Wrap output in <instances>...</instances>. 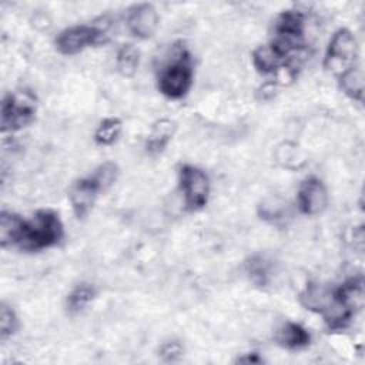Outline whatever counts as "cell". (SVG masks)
<instances>
[{
	"mask_svg": "<svg viewBox=\"0 0 365 365\" xmlns=\"http://www.w3.org/2000/svg\"><path fill=\"white\" fill-rule=\"evenodd\" d=\"M123 128V123L121 120L115 118V117H110L103 120L96 133H94V140L98 145H111L113 143L117 141L120 133Z\"/></svg>",
	"mask_w": 365,
	"mask_h": 365,
	"instance_id": "obj_18",
	"label": "cell"
},
{
	"mask_svg": "<svg viewBox=\"0 0 365 365\" xmlns=\"http://www.w3.org/2000/svg\"><path fill=\"white\" fill-rule=\"evenodd\" d=\"M287 60L281 58L271 46H259L252 53V64L261 74H277Z\"/></svg>",
	"mask_w": 365,
	"mask_h": 365,
	"instance_id": "obj_14",
	"label": "cell"
},
{
	"mask_svg": "<svg viewBox=\"0 0 365 365\" xmlns=\"http://www.w3.org/2000/svg\"><path fill=\"white\" fill-rule=\"evenodd\" d=\"M36 115V97L27 90L10 91L1 103V131H17L29 125Z\"/></svg>",
	"mask_w": 365,
	"mask_h": 365,
	"instance_id": "obj_4",
	"label": "cell"
},
{
	"mask_svg": "<svg viewBox=\"0 0 365 365\" xmlns=\"http://www.w3.org/2000/svg\"><path fill=\"white\" fill-rule=\"evenodd\" d=\"M238 362H245V364H259L262 362V359L257 355V354H248V356H242V358H238Z\"/></svg>",
	"mask_w": 365,
	"mask_h": 365,
	"instance_id": "obj_23",
	"label": "cell"
},
{
	"mask_svg": "<svg viewBox=\"0 0 365 365\" xmlns=\"http://www.w3.org/2000/svg\"><path fill=\"white\" fill-rule=\"evenodd\" d=\"M104 37V31L96 26L77 24L63 30L56 38L57 50L64 56H73L84 48L98 44Z\"/></svg>",
	"mask_w": 365,
	"mask_h": 365,
	"instance_id": "obj_7",
	"label": "cell"
},
{
	"mask_svg": "<svg viewBox=\"0 0 365 365\" xmlns=\"http://www.w3.org/2000/svg\"><path fill=\"white\" fill-rule=\"evenodd\" d=\"M305 17L298 10H285L274 21L271 48L284 60L304 48Z\"/></svg>",
	"mask_w": 365,
	"mask_h": 365,
	"instance_id": "obj_3",
	"label": "cell"
},
{
	"mask_svg": "<svg viewBox=\"0 0 365 365\" xmlns=\"http://www.w3.org/2000/svg\"><path fill=\"white\" fill-rule=\"evenodd\" d=\"M311 341V335L307 328L297 322H287L277 334V342L287 349L305 348Z\"/></svg>",
	"mask_w": 365,
	"mask_h": 365,
	"instance_id": "obj_12",
	"label": "cell"
},
{
	"mask_svg": "<svg viewBox=\"0 0 365 365\" xmlns=\"http://www.w3.org/2000/svg\"><path fill=\"white\" fill-rule=\"evenodd\" d=\"M117 174H118V170H117V165L111 161H107V163H103L100 164L91 174L90 177L97 182V185L100 187L101 191H106L107 188H110L115 178H117Z\"/></svg>",
	"mask_w": 365,
	"mask_h": 365,
	"instance_id": "obj_20",
	"label": "cell"
},
{
	"mask_svg": "<svg viewBox=\"0 0 365 365\" xmlns=\"http://www.w3.org/2000/svg\"><path fill=\"white\" fill-rule=\"evenodd\" d=\"M24 218L11 212L1 211L0 214V244L3 248L17 245L24 227Z\"/></svg>",
	"mask_w": 365,
	"mask_h": 365,
	"instance_id": "obj_11",
	"label": "cell"
},
{
	"mask_svg": "<svg viewBox=\"0 0 365 365\" xmlns=\"http://www.w3.org/2000/svg\"><path fill=\"white\" fill-rule=\"evenodd\" d=\"M247 274L250 277V279L258 285V287H265L269 281L271 277V268H269V262L261 257V255H255L252 258H250V261L245 265Z\"/></svg>",
	"mask_w": 365,
	"mask_h": 365,
	"instance_id": "obj_19",
	"label": "cell"
},
{
	"mask_svg": "<svg viewBox=\"0 0 365 365\" xmlns=\"http://www.w3.org/2000/svg\"><path fill=\"white\" fill-rule=\"evenodd\" d=\"M356 40L348 29L336 30L327 47L324 66L327 70L341 77L356 66Z\"/></svg>",
	"mask_w": 365,
	"mask_h": 365,
	"instance_id": "obj_5",
	"label": "cell"
},
{
	"mask_svg": "<svg viewBox=\"0 0 365 365\" xmlns=\"http://www.w3.org/2000/svg\"><path fill=\"white\" fill-rule=\"evenodd\" d=\"M178 184L187 210L197 211L205 207L210 197V180L205 171L195 165L184 164L178 170Z\"/></svg>",
	"mask_w": 365,
	"mask_h": 365,
	"instance_id": "obj_6",
	"label": "cell"
},
{
	"mask_svg": "<svg viewBox=\"0 0 365 365\" xmlns=\"http://www.w3.org/2000/svg\"><path fill=\"white\" fill-rule=\"evenodd\" d=\"M339 86L342 88V91L351 97L352 100H362V94H364V77H362V71L359 67H354L349 71H346L345 74H342L341 77H338Z\"/></svg>",
	"mask_w": 365,
	"mask_h": 365,
	"instance_id": "obj_17",
	"label": "cell"
},
{
	"mask_svg": "<svg viewBox=\"0 0 365 365\" xmlns=\"http://www.w3.org/2000/svg\"><path fill=\"white\" fill-rule=\"evenodd\" d=\"M127 27L137 38L151 37L158 27V13L150 3L134 4L127 10Z\"/></svg>",
	"mask_w": 365,
	"mask_h": 365,
	"instance_id": "obj_9",
	"label": "cell"
},
{
	"mask_svg": "<svg viewBox=\"0 0 365 365\" xmlns=\"http://www.w3.org/2000/svg\"><path fill=\"white\" fill-rule=\"evenodd\" d=\"M175 131V124L171 120L163 118L158 120L157 123H154L151 133L147 138L145 143V148L148 153H160L165 148V145L170 143V140L173 138Z\"/></svg>",
	"mask_w": 365,
	"mask_h": 365,
	"instance_id": "obj_13",
	"label": "cell"
},
{
	"mask_svg": "<svg viewBox=\"0 0 365 365\" xmlns=\"http://www.w3.org/2000/svg\"><path fill=\"white\" fill-rule=\"evenodd\" d=\"M297 204L299 211L305 215L322 212L328 204V192L324 182L317 177L305 178L298 188Z\"/></svg>",
	"mask_w": 365,
	"mask_h": 365,
	"instance_id": "obj_8",
	"label": "cell"
},
{
	"mask_svg": "<svg viewBox=\"0 0 365 365\" xmlns=\"http://www.w3.org/2000/svg\"><path fill=\"white\" fill-rule=\"evenodd\" d=\"M194 78L192 60L187 48L177 47L161 67L157 84L161 94L168 98H182L191 88Z\"/></svg>",
	"mask_w": 365,
	"mask_h": 365,
	"instance_id": "obj_2",
	"label": "cell"
},
{
	"mask_svg": "<svg viewBox=\"0 0 365 365\" xmlns=\"http://www.w3.org/2000/svg\"><path fill=\"white\" fill-rule=\"evenodd\" d=\"M98 192H101V190L90 175L80 178L70 185L68 200L74 214L78 218L86 217L91 211Z\"/></svg>",
	"mask_w": 365,
	"mask_h": 365,
	"instance_id": "obj_10",
	"label": "cell"
},
{
	"mask_svg": "<svg viewBox=\"0 0 365 365\" xmlns=\"http://www.w3.org/2000/svg\"><path fill=\"white\" fill-rule=\"evenodd\" d=\"M17 329V317L11 307L1 304L0 308V335L1 341H6L10 338Z\"/></svg>",
	"mask_w": 365,
	"mask_h": 365,
	"instance_id": "obj_21",
	"label": "cell"
},
{
	"mask_svg": "<svg viewBox=\"0 0 365 365\" xmlns=\"http://www.w3.org/2000/svg\"><path fill=\"white\" fill-rule=\"evenodd\" d=\"M96 287L87 282L76 285L67 297V308L70 312H78L86 308L96 297Z\"/></svg>",
	"mask_w": 365,
	"mask_h": 365,
	"instance_id": "obj_16",
	"label": "cell"
},
{
	"mask_svg": "<svg viewBox=\"0 0 365 365\" xmlns=\"http://www.w3.org/2000/svg\"><path fill=\"white\" fill-rule=\"evenodd\" d=\"M64 235L58 214L53 210H40L24 221L17 247L26 251H40L57 245Z\"/></svg>",
	"mask_w": 365,
	"mask_h": 365,
	"instance_id": "obj_1",
	"label": "cell"
},
{
	"mask_svg": "<svg viewBox=\"0 0 365 365\" xmlns=\"http://www.w3.org/2000/svg\"><path fill=\"white\" fill-rule=\"evenodd\" d=\"M140 53L133 44H123L117 51V70L124 77H133L138 68Z\"/></svg>",
	"mask_w": 365,
	"mask_h": 365,
	"instance_id": "obj_15",
	"label": "cell"
},
{
	"mask_svg": "<svg viewBox=\"0 0 365 365\" xmlns=\"http://www.w3.org/2000/svg\"><path fill=\"white\" fill-rule=\"evenodd\" d=\"M182 354V346L180 345V342L177 341H170V342H165L161 345L160 348V355L164 361H175L181 356Z\"/></svg>",
	"mask_w": 365,
	"mask_h": 365,
	"instance_id": "obj_22",
	"label": "cell"
}]
</instances>
